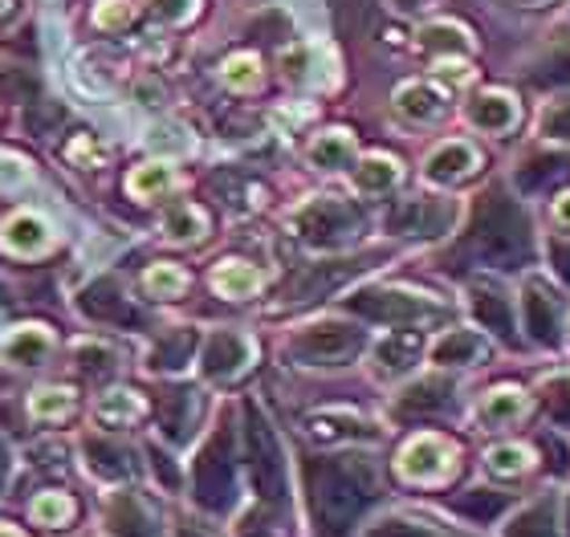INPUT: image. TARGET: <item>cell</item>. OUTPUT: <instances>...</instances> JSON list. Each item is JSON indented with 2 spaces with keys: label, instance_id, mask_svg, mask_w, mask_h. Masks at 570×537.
<instances>
[{
  "label": "cell",
  "instance_id": "cell-1",
  "mask_svg": "<svg viewBox=\"0 0 570 537\" xmlns=\"http://www.w3.org/2000/svg\"><path fill=\"white\" fill-rule=\"evenodd\" d=\"M306 489L322 537H346L358 514L380 497V473L367 456H331L309 460Z\"/></svg>",
  "mask_w": 570,
  "mask_h": 537
},
{
  "label": "cell",
  "instance_id": "cell-2",
  "mask_svg": "<svg viewBox=\"0 0 570 537\" xmlns=\"http://www.w3.org/2000/svg\"><path fill=\"white\" fill-rule=\"evenodd\" d=\"M461 257H473L489 269H522L534 261V225L522 203L501 188L481 191L461 240Z\"/></svg>",
  "mask_w": 570,
  "mask_h": 537
},
{
  "label": "cell",
  "instance_id": "cell-3",
  "mask_svg": "<svg viewBox=\"0 0 570 537\" xmlns=\"http://www.w3.org/2000/svg\"><path fill=\"white\" fill-rule=\"evenodd\" d=\"M233 424H220V428L208 436V444L196 456V468H191V489H196V501L213 514H228L233 501H237V460H233Z\"/></svg>",
  "mask_w": 570,
  "mask_h": 537
},
{
  "label": "cell",
  "instance_id": "cell-4",
  "mask_svg": "<svg viewBox=\"0 0 570 537\" xmlns=\"http://www.w3.org/2000/svg\"><path fill=\"white\" fill-rule=\"evenodd\" d=\"M367 347V335L351 322H314L289 338V355L302 367H343Z\"/></svg>",
  "mask_w": 570,
  "mask_h": 537
},
{
  "label": "cell",
  "instance_id": "cell-5",
  "mask_svg": "<svg viewBox=\"0 0 570 537\" xmlns=\"http://www.w3.org/2000/svg\"><path fill=\"white\" fill-rule=\"evenodd\" d=\"M461 465V453L449 436H436V431H420L400 448L395 456V473L407 485H444V480L456 473Z\"/></svg>",
  "mask_w": 570,
  "mask_h": 537
},
{
  "label": "cell",
  "instance_id": "cell-6",
  "mask_svg": "<svg viewBox=\"0 0 570 537\" xmlns=\"http://www.w3.org/2000/svg\"><path fill=\"white\" fill-rule=\"evenodd\" d=\"M297 237L306 245H318V249H331V245H343L363 228V212H358L351 200H334V196H322V200H309L302 212L294 216Z\"/></svg>",
  "mask_w": 570,
  "mask_h": 537
},
{
  "label": "cell",
  "instance_id": "cell-7",
  "mask_svg": "<svg viewBox=\"0 0 570 537\" xmlns=\"http://www.w3.org/2000/svg\"><path fill=\"white\" fill-rule=\"evenodd\" d=\"M245 453H249V468H253V485L262 493L265 501H282L285 493V460L282 448H277L274 428L262 419L257 407H245Z\"/></svg>",
  "mask_w": 570,
  "mask_h": 537
},
{
  "label": "cell",
  "instance_id": "cell-8",
  "mask_svg": "<svg viewBox=\"0 0 570 537\" xmlns=\"http://www.w3.org/2000/svg\"><path fill=\"white\" fill-rule=\"evenodd\" d=\"M346 306L358 318H367V322H387V326L424 322V318L440 314V301L424 298V294H412V289H363L355 298H346Z\"/></svg>",
  "mask_w": 570,
  "mask_h": 537
},
{
  "label": "cell",
  "instance_id": "cell-9",
  "mask_svg": "<svg viewBox=\"0 0 570 537\" xmlns=\"http://www.w3.org/2000/svg\"><path fill=\"white\" fill-rule=\"evenodd\" d=\"M522 322L525 335L534 338L538 347H559L562 342V301L550 294L547 286H530L522 289Z\"/></svg>",
  "mask_w": 570,
  "mask_h": 537
},
{
  "label": "cell",
  "instance_id": "cell-10",
  "mask_svg": "<svg viewBox=\"0 0 570 537\" xmlns=\"http://www.w3.org/2000/svg\"><path fill=\"white\" fill-rule=\"evenodd\" d=\"M456 220V208L449 200H404L392 212V228L404 237H440Z\"/></svg>",
  "mask_w": 570,
  "mask_h": 537
},
{
  "label": "cell",
  "instance_id": "cell-11",
  "mask_svg": "<svg viewBox=\"0 0 570 537\" xmlns=\"http://www.w3.org/2000/svg\"><path fill=\"white\" fill-rule=\"evenodd\" d=\"M253 358V342L237 330H216L208 342H204L200 367L208 379H233L237 370H245V362Z\"/></svg>",
  "mask_w": 570,
  "mask_h": 537
},
{
  "label": "cell",
  "instance_id": "cell-12",
  "mask_svg": "<svg viewBox=\"0 0 570 537\" xmlns=\"http://www.w3.org/2000/svg\"><path fill=\"white\" fill-rule=\"evenodd\" d=\"M518 119H522V107H518V98L505 95V90H485V95H476L473 102H469V122L485 135L513 131Z\"/></svg>",
  "mask_w": 570,
  "mask_h": 537
},
{
  "label": "cell",
  "instance_id": "cell-13",
  "mask_svg": "<svg viewBox=\"0 0 570 537\" xmlns=\"http://www.w3.org/2000/svg\"><path fill=\"white\" fill-rule=\"evenodd\" d=\"M452 387L449 379H420L412 382L400 399H395V416H407V419H428L436 416V411H449L452 407Z\"/></svg>",
  "mask_w": 570,
  "mask_h": 537
},
{
  "label": "cell",
  "instance_id": "cell-14",
  "mask_svg": "<svg viewBox=\"0 0 570 537\" xmlns=\"http://www.w3.org/2000/svg\"><path fill=\"white\" fill-rule=\"evenodd\" d=\"M481 156H476V147H469L464 139H449V143H440L424 163V176L432 183H456V179L473 176Z\"/></svg>",
  "mask_w": 570,
  "mask_h": 537
},
{
  "label": "cell",
  "instance_id": "cell-15",
  "mask_svg": "<svg viewBox=\"0 0 570 537\" xmlns=\"http://www.w3.org/2000/svg\"><path fill=\"white\" fill-rule=\"evenodd\" d=\"M525 411H530V395H525L522 387H513V382L489 387V391L481 395V404H476V416H481V424H489V428H510Z\"/></svg>",
  "mask_w": 570,
  "mask_h": 537
},
{
  "label": "cell",
  "instance_id": "cell-16",
  "mask_svg": "<svg viewBox=\"0 0 570 537\" xmlns=\"http://www.w3.org/2000/svg\"><path fill=\"white\" fill-rule=\"evenodd\" d=\"M363 265L358 261H331V265H314L309 274L297 277V286L289 289V301H297V306H306V301H318L326 298V294H334V289L343 286V281H351V277L358 274Z\"/></svg>",
  "mask_w": 570,
  "mask_h": 537
},
{
  "label": "cell",
  "instance_id": "cell-17",
  "mask_svg": "<svg viewBox=\"0 0 570 537\" xmlns=\"http://www.w3.org/2000/svg\"><path fill=\"white\" fill-rule=\"evenodd\" d=\"M424 355V335L420 330H392L387 338L375 342V367L380 375H404Z\"/></svg>",
  "mask_w": 570,
  "mask_h": 537
},
{
  "label": "cell",
  "instance_id": "cell-18",
  "mask_svg": "<svg viewBox=\"0 0 570 537\" xmlns=\"http://www.w3.org/2000/svg\"><path fill=\"white\" fill-rule=\"evenodd\" d=\"M82 310L98 322H122V326H139L142 322V310H135L131 298H122L119 289L110 286V281H98L82 294Z\"/></svg>",
  "mask_w": 570,
  "mask_h": 537
},
{
  "label": "cell",
  "instance_id": "cell-19",
  "mask_svg": "<svg viewBox=\"0 0 570 537\" xmlns=\"http://www.w3.org/2000/svg\"><path fill=\"white\" fill-rule=\"evenodd\" d=\"M485 355H489V342L476 330H449L432 347V362L436 367H481Z\"/></svg>",
  "mask_w": 570,
  "mask_h": 537
},
{
  "label": "cell",
  "instance_id": "cell-20",
  "mask_svg": "<svg viewBox=\"0 0 570 537\" xmlns=\"http://www.w3.org/2000/svg\"><path fill=\"white\" fill-rule=\"evenodd\" d=\"M473 310L485 330H493L498 338L513 342V310H510V301H505V294H501L493 281H473Z\"/></svg>",
  "mask_w": 570,
  "mask_h": 537
},
{
  "label": "cell",
  "instance_id": "cell-21",
  "mask_svg": "<svg viewBox=\"0 0 570 537\" xmlns=\"http://www.w3.org/2000/svg\"><path fill=\"white\" fill-rule=\"evenodd\" d=\"M309 436L314 440H375V428H371L367 419L355 416V411H318V416H309Z\"/></svg>",
  "mask_w": 570,
  "mask_h": 537
},
{
  "label": "cell",
  "instance_id": "cell-22",
  "mask_svg": "<svg viewBox=\"0 0 570 537\" xmlns=\"http://www.w3.org/2000/svg\"><path fill=\"white\" fill-rule=\"evenodd\" d=\"M265 277L262 269H253L249 261H220L213 274V289L220 298H233V301H245L253 294H262Z\"/></svg>",
  "mask_w": 570,
  "mask_h": 537
},
{
  "label": "cell",
  "instance_id": "cell-23",
  "mask_svg": "<svg viewBox=\"0 0 570 537\" xmlns=\"http://www.w3.org/2000/svg\"><path fill=\"white\" fill-rule=\"evenodd\" d=\"M0 245H4L9 252H17V257H33V252H41L49 245L46 220L33 212L12 216L9 225H4V232H0Z\"/></svg>",
  "mask_w": 570,
  "mask_h": 537
},
{
  "label": "cell",
  "instance_id": "cell-24",
  "mask_svg": "<svg viewBox=\"0 0 570 537\" xmlns=\"http://www.w3.org/2000/svg\"><path fill=\"white\" fill-rule=\"evenodd\" d=\"M513 505V493H501V489H469L464 497L452 501V509L461 517H469L473 526H493L505 509Z\"/></svg>",
  "mask_w": 570,
  "mask_h": 537
},
{
  "label": "cell",
  "instance_id": "cell-25",
  "mask_svg": "<svg viewBox=\"0 0 570 537\" xmlns=\"http://www.w3.org/2000/svg\"><path fill=\"white\" fill-rule=\"evenodd\" d=\"M395 110L412 122H432L444 110V95L432 82H407L395 90Z\"/></svg>",
  "mask_w": 570,
  "mask_h": 537
},
{
  "label": "cell",
  "instance_id": "cell-26",
  "mask_svg": "<svg viewBox=\"0 0 570 537\" xmlns=\"http://www.w3.org/2000/svg\"><path fill=\"white\" fill-rule=\"evenodd\" d=\"M534 465H538V453L530 444H498V448H489V456H485L489 477H498V480H522L534 473Z\"/></svg>",
  "mask_w": 570,
  "mask_h": 537
},
{
  "label": "cell",
  "instance_id": "cell-27",
  "mask_svg": "<svg viewBox=\"0 0 570 537\" xmlns=\"http://www.w3.org/2000/svg\"><path fill=\"white\" fill-rule=\"evenodd\" d=\"M501 537H562L559 534V517H554V501H538L530 509L505 521Z\"/></svg>",
  "mask_w": 570,
  "mask_h": 537
},
{
  "label": "cell",
  "instance_id": "cell-28",
  "mask_svg": "<svg viewBox=\"0 0 570 537\" xmlns=\"http://www.w3.org/2000/svg\"><path fill=\"white\" fill-rule=\"evenodd\" d=\"M142 411H147V404L135 391H110L98 399L95 424H102V428H131Z\"/></svg>",
  "mask_w": 570,
  "mask_h": 537
},
{
  "label": "cell",
  "instance_id": "cell-29",
  "mask_svg": "<svg viewBox=\"0 0 570 537\" xmlns=\"http://www.w3.org/2000/svg\"><path fill=\"white\" fill-rule=\"evenodd\" d=\"M309 159H314L318 168H326V171L346 168V163L355 159V135H351V131H326V135H318V139L309 143Z\"/></svg>",
  "mask_w": 570,
  "mask_h": 537
},
{
  "label": "cell",
  "instance_id": "cell-30",
  "mask_svg": "<svg viewBox=\"0 0 570 537\" xmlns=\"http://www.w3.org/2000/svg\"><path fill=\"white\" fill-rule=\"evenodd\" d=\"M355 183L358 191H371V196H383L400 183V163L392 156H371L355 168Z\"/></svg>",
  "mask_w": 570,
  "mask_h": 537
},
{
  "label": "cell",
  "instance_id": "cell-31",
  "mask_svg": "<svg viewBox=\"0 0 570 537\" xmlns=\"http://www.w3.org/2000/svg\"><path fill=\"white\" fill-rule=\"evenodd\" d=\"M159 411H164L167 436H171V440H184L191 428V419H196V411H200V404H196V391H167Z\"/></svg>",
  "mask_w": 570,
  "mask_h": 537
},
{
  "label": "cell",
  "instance_id": "cell-32",
  "mask_svg": "<svg viewBox=\"0 0 570 537\" xmlns=\"http://www.w3.org/2000/svg\"><path fill=\"white\" fill-rule=\"evenodd\" d=\"M86 453H90V468H95V473H102V477H131V473H135L131 453H127V448H119V444L90 440V444H86Z\"/></svg>",
  "mask_w": 570,
  "mask_h": 537
},
{
  "label": "cell",
  "instance_id": "cell-33",
  "mask_svg": "<svg viewBox=\"0 0 570 537\" xmlns=\"http://www.w3.org/2000/svg\"><path fill=\"white\" fill-rule=\"evenodd\" d=\"M204 228H208V216H204L196 203H176V208L164 216L167 240H196V237H204Z\"/></svg>",
  "mask_w": 570,
  "mask_h": 537
},
{
  "label": "cell",
  "instance_id": "cell-34",
  "mask_svg": "<svg viewBox=\"0 0 570 537\" xmlns=\"http://www.w3.org/2000/svg\"><path fill=\"white\" fill-rule=\"evenodd\" d=\"M538 395H542V407H547L550 424L570 428V370H562V375H550Z\"/></svg>",
  "mask_w": 570,
  "mask_h": 537
},
{
  "label": "cell",
  "instance_id": "cell-35",
  "mask_svg": "<svg viewBox=\"0 0 570 537\" xmlns=\"http://www.w3.org/2000/svg\"><path fill=\"white\" fill-rule=\"evenodd\" d=\"M191 350H196V335H191V330H176V335H167L164 342L155 347L151 367L155 370H176V367H184V362H188Z\"/></svg>",
  "mask_w": 570,
  "mask_h": 537
},
{
  "label": "cell",
  "instance_id": "cell-36",
  "mask_svg": "<svg viewBox=\"0 0 570 537\" xmlns=\"http://www.w3.org/2000/svg\"><path fill=\"white\" fill-rule=\"evenodd\" d=\"M171 183H176V171L167 168V163H147V168H139L127 179V191L139 196V200H151V196H164Z\"/></svg>",
  "mask_w": 570,
  "mask_h": 537
},
{
  "label": "cell",
  "instance_id": "cell-37",
  "mask_svg": "<svg viewBox=\"0 0 570 537\" xmlns=\"http://www.w3.org/2000/svg\"><path fill=\"white\" fill-rule=\"evenodd\" d=\"M142 286L151 289L155 298H179L184 289H188V274L179 269V265H151L147 274H142Z\"/></svg>",
  "mask_w": 570,
  "mask_h": 537
},
{
  "label": "cell",
  "instance_id": "cell-38",
  "mask_svg": "<svg viewBox=\"0 0 570 537\" xmlns=\"http://www.w3.org/2000/svg\"><path fill=\"white\" fill-rule=\"evenodd\" d=\"M46 350H49L46 330H21V335H12L9 342H4V355H9L12 362H24V367H37V362L46 358Z\"/></svg>",
  "mask_w": 570,
  "mask_h": 537
},
{
  "label": "cell",
  "instance_id": "cell-39",
  "mask_svg": "<svg viewBox=\"0 0 570 537\" xmlns=\"http://www.w3.org/2000/svg\"><path fill=\"white\" fill-rule=\"evenodd\" d=\"M70 407H73V391H66V387H46V391H37L29 399V411L37 419H61L70 416Z\"/></svg>",
  "mask_w": 570,
  "mask_h": 537
},
{
  "label": "cell",
  "instance_id": "cell-40",
  "mask_svg": "<svg viewBox=\"0 0 570 537\" xmlns=\"http://www.w3.org/2000/svg\"><path fill=\"white\" fill-rule=\"evenodd\" d=\"M225 82L233 90H257L262 86V61L253 53H237V58L225 61Z\"/></svg>",
  "mask_w": 570,
  "mask_h": 537
},
{
  "label": "cell",
  "instance_id": "cell-41",
  "mask_svg": "<svg viewBox=\"0 0 570 537\" xmlns=\"http://www.w3.org/2000/svg\"><path fill=\"white\" fill-rule=\"evenodd\" d=\"M538 131H542V139L570 143V95L559 98V102H550V107L542 110V119H538Z\"/></svg>",
  "mask_w": 570,
  "mask_h": 537
},
{
  "label": "cell",
  "instance_id": "cell-42",
  "mask_svg": "<svg viewBox=\"0 0 570 537\" xmlns=\"http://www.w3.org/2000/svg\"><path fill=\"white\" fill-rule=\"evenodd\" d=\"M33 517L41 521V526H66L73 517V501L66 497V493H46V497H37L33 501Z\"/></svg>",
  "mask_w": 570,
  "mask_h": 537
},
{
  "label": "cell",
  "instance_id": "cell-43",
  "mask_svg": "<svg viewBox=\"0 0 570 537\" xmlns=\"http://www.w3.org/2000/svg\"><path fill=\"white\" fill-rule=\"evenodd\" d=\"M420 37H424V49H436V53H464L469 49V37L456 24H428Z\"/></svg>",
  "mask_w": 570,
  "mask_h": 537
},
{
  "label": "cell",
  "instance_id": "cell-44",
  "mask_svg": "<svg viewBox=\"0 0 570 537\" xmlns=\"http://www.w3.org/2000/svg\"><path fill=\"white\" fill-rule=\"evenodd\" d=\"M363 537H436V529L420 526V521H407V517H383V521H375Z\"/></svg>",
  "mask_w": 570,
  "mask_h": 537
},
{
  "label": "cell",
  "instance_id": "cell-45",
  "mask_svg": "<svg viewBox=\"0 0 570 537\" xmlns=\"http://www.w3.org/2000/svg\"><path fill=\"white\" fill-rule=\"evenodd\" d=\"M534 82H570V41H562V46L542 61V70L534 73Z\"/></svg>",
  "mask_w": 570,
  "mask_h": 537
},
{
  "label": "cell",
  "instance_id": "cell-46",
  "mask_svg": "<svg viewBox=\"0 0 570 537\" xmlns=\"http://www.w3.org/2000/svg\"><path fill=\"white\" fill-rule=\"evenodd\" d=\"M95 21L102 24V29H119L122 21H131V4H127V0H102L95 9Z\"/></svg>",
  "mask_w": 570,
  "mask_h": 537
},
{
  "label": "cell",
  "instance_id": "cell-47",
  "mask_svg": "<svg viewBox=\"0 0 570 537\" xmlns=\"http://www.w3.org/2000/svg\"><path fill=\"white\" fill-rule=\"evenodd\" d=\"M550 261H554V269H559L562 281H570V237L550 245Z\"/></svg>",
  "mask_w": 570,
  "mask_h": 537
},
{
  "label": "cell",
  "instance_id": "cell-48",
  "mask_svg": "<svg viewBox=\"0 0 570 537\" xmlns=\"http://www.w3.org/2000/svg\"><path fill=\"white\" fill-rule=\"evenodd\" d=\"M550 212H554V225L567 228V237H570V188L559 191V200H554V208H550Z\"/></svg>",
  "mask_w": 570,
  "mask_h": 537
},
{
  "label": "cell",
  "instance_id": "cell-49",
  "mask_svg": "<svg viewBox=\"0 0 570 537\" xmlns=\"http://www.w3.org/2000/svg\"><path fill=\"white\" fill-rule=\"evenodd\" d=\"M188 4L191 0H155V12H159V17H184Z\"/></svg>",
  "mask_w": 570,
  "mask_h": 537
},
{
  "label": "cell",
  "instance_id": "cell-50",
  "mask_svg": "<svg viewBox=\"0 0 570 537\" xmlns=\"http://www.w3.org/2000/svg\"><path fill=\"white\" fill-rule=\"evenodd\" d=\"M155 473H159V480H167L171 489L179 485V473L171 468V460H167V456H159V453H155Z\"/></svg>",
  "mask_w": 570,
  "mask_h": 537
},
{
  "label": "cell",
  "instance_id": "cell-51",
  "mask_svg": "<svg viewBox=\"0 0 570 537\" xmlns=\"http://www.w3.org/2000/svg\"><path fill=\"white\" fill-rule=\"evenodd\" d=\"M9 477V453H4V444H0V485Z\"/></svg>",
  "mask_w": 570,
  "mask_h": 537
},
{
  "label": "cell",
  "instance_id": "cell-52",
  "mask_svg": "<svg viewBox=\"0 0 570 537\" xmlns=\"http://www.w3.org/2000/svg\"><path fill=\"white\" fill-rule=\"evenodd\" d=\"M395 9H404V12H412V9H420V4H424V0H392Z\"/></svg>",
  "mask_w": 570,
  "mask_h": 537
},
{
  "label": "cell",
  "instance_id": "cell-53",
  "mask_svg": "<svg viewBox=\"0 0 570 537\" xmlns=\"http://www.w3.org/2000/svg\"><path fill=\"white\" fill-rule=\"evenodd\" d=\"M513 4H522V9H538V4H547V0H513Z\"/></svg>",
  "mask_w": 570,
  "mask_h": 537
},
{
  "label": "cell",
  "instance_id": "cell-54",
  "mask_svg": "<svg viewBox=\"0 0 570 537\" xmlns=\"http://www.w3.org/2000/svg\"><path fill=\"white\" fill-rule=\"evenodd\" d=\"M179 537H208V534H200V529H191V526H184V529H179Z\"/></svg>",
  "mask_w": 570,
  "mask_h": 537
},
{
  "label": "cell",
  "instance_id": "cell-55",
  "mask_svg": "<svg viewBox=\"0 0 570 537\" xmlns=\"http://www.w3.org/2000/svg\"><path fill=\"white\" fill-rule=\"evenodd\" d=\"M0 537H21L17 529H9V526H0Z\"/></svg>",
  "mask_w": 570,
  "mask_h": 537
},
{
  "label": "cell",
  "instance_id": "cell-56",
  "mask_svg": "<svg viewBox=\"0 0 570 537\" xmlns=\"http://www.w3.org/2000/svg\"><path fill=\"white\" fill-rule=\"evenodd\" d=\"M567 537H570V493H567Z\"/></svg>",
  "mask_w": 570,
  "mask_h": 537
},
{
  "label": "cell",
  "instance_id": "cell-57",
  "mask_svg": "<svg viewBox=\"0 0 570 537\" xmlns=\"http://www.w3.org/2000/svg\"><path fill=\"white\" fill-rule=\"evenodd\" d=\"M4 4H9V0H0V12H4Z\"/></svg>",
  "mask_w": 570,
  "mask_h": 537
}]
</instances>
